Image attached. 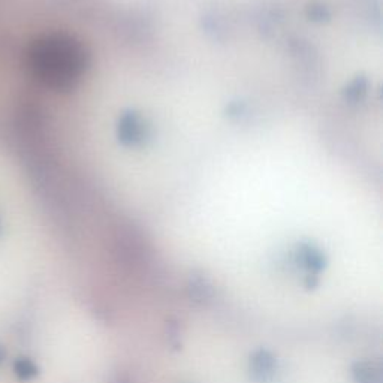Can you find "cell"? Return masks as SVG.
<instances>
[{
    "label": "cell",
    "mask_w": 383,
    "mask_h": 383,
    "mask_svg": "<svg viewBox=\"0 0 383 383\" xmlns=\"http://www.w3.org/2000/svg\"><path fill=\"white\" fill-rule=\"evenodd\" d=\"M88 65L86 47L68 35H52L33 49V68L45 84L54 88L74 87Z\"/></svg>",
    "instance_id": "obj_1"
},
{
    "label": "cell",
    "mask_w": 383,
    "mask_h": 383,
    "mask_svg": "<svg viewBox=\"0 0 383 383\" xmlns=\"http://www.w3.org/2000/svg\"><path fill=\"white\" fill-rule=\"evenodd\" d=\"M144 132V125L141 122V118L135 113H129L125 114L120 120L118 125V135L120 139L125 141L127 144H136L139 143L141 136H143Z\"/></svg>",
    "instance_id": "obj_2"
}]
</instances>
